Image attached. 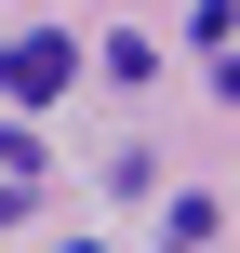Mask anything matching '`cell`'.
I'll use <instances>...</instances> for the list:
<instances>
[{
    "label": "cell",
    "mask_w": 240,
    "mask_h": 253,
    "mask_svg": "<svg viewBox=\"0 0 240 253\" xmlns=\"http://www.w3.org/2000/svg\"><path fill=\"white\" fill-rule=\"evenodd\" d=\"M67 67H80V53H67L53 27H27V40L0 53V93H27V107H53V93H67Z\"/></svg>",
    "instance_id": "cell-1"
},
{
    "label": "cell",
    "mask_w": 240,
    "mask_h": 253,
    "mask_svg": "<svg viewBox=\"0 0 240 253\" xmlns=\"http://www.w3.org/2000/svg\"><path fill=\"white\" fill-rule=\"evenodd\" d=\"M67 253H94V240H67Z\"/></svg>",
    "instance_id": "cell-2"
}]
</instances>
